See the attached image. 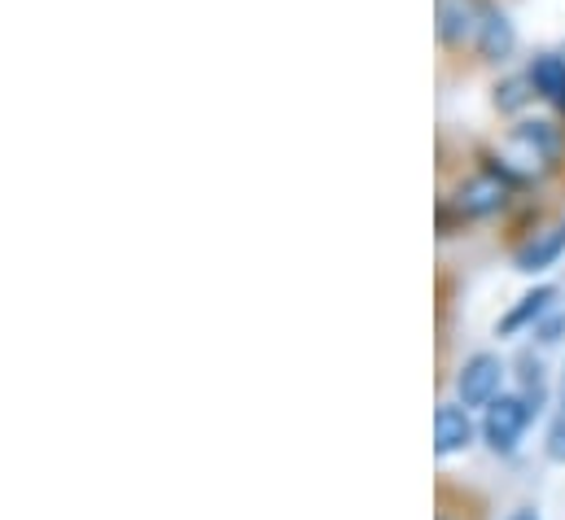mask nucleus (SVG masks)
I'll use <instances>...</instances> for the list:
<instances>
[{
	"label": "nucleus",
	"instance_id": "2",
	"mask_svg": "<svg viewBox=\"0 0 565 520\" xmlns=\"http://www.w3.org/2000/svg\"><path fill=\"white\" fill-rule=\"evenodd\" d=\"M518 193H522V188H518L504 171H495L491 162H482L478 171L460 175V180H456V188L438 202V237L447 241L456 228L500 219V215L513 206V197H518Z\"/></svg>",
	"mask_w": 565,
	"mask_h": 520
},
{
	"label": "nucleus",
	"instance_id": "7",
	"mask_svg": "<svg viewBox=\"0 0 565 520\" xmlns=\"http://www.w3.org/2000/svg\"><path fill=\"white\" fill-rule=\"evenodd\" d=\"M562 259H565V219H553L544 228H531L513 246V271L526 275V280H544Z\"/></svg>",
	"mask_w": 565,
	"mask_h": 520
},
{
	"label": "nucleus",
	"instance_id": "15",
	"mask_svg": "<svg viewBox=\"0 0 565 520\" xmlns=\"http://www.w3.org/2000/svg\"><path fill=\"white\" fill-rule=\"evenodd\" d=\"M504 520H544V517H540V508H535V503H518Z\"/></svg>",
	"mask_w": 565,
	"mask_h": 520
},
{
	"label": "nucleus",
	"instance_id": "16",
	"mask_svg": "<svg viewBox=\"0 0 565 520\" xmlns=\"http://www.w3.org/2000/svg\"><path fill=\"white\" fill-rule=\"evenodd\" d=\"M557 402H565V364H562V377H557Z\"/></svg>",
	"mask_w": 565,
	"mask_h": 520
},
{
	"label": "nucleus",
	"instance_id": "12",
	"mask_svg": "<svg viewBox=\"0 0 565 520\" xmlns=\"http://www.w3.org/2000/svg\"><path fill=\"white\" fill-rule=\"evenodd\" d=\"M535 101H540V97H535L526 71H522V75H509L504 84H495V110H500L504 119H522V115H531Z\"/></svg>",
	"mask_w": 565,
	"mask_h": 520
},
{
	"label": "nucleus",
	"instance_id": "10",
	"mask_svg": "<svg viewBox=\"0 0 565 520\" xmlns=\"http://www.w3.org/2000/svg\"><path fill=\"white\" fill-rule=\"evenodd\" d=\"M513 390L535 407V415L548 411L557 386H553V372H548V364H544V350H535V346L518 350V359H513Z\"/></svg>",
	"mask_w": 565,
	"mask_h": 520
},
{
	"label": "nucleus",
	"instance_id": "13",
	"mask_svg": "<svg viewBox=\"0 0 565 520\" xmlns=\"http://www.w3.org/2000/svg\"><path fill=\"white\" fill-rule=\"evenodd\" d=\"M526 342H531L535 350H544V355H548V350H562L565 346V302L562 306H553V311L535 324V333H531Z\"/></svg>",
	"mask_w": 565,
	"mask_h": 520
},
{
	"label": "nucleus",
	"instance_id": "9",
	"mask_svg": "<svg viewBox=\"0 0 565 520\" xmlns=\"http://www.w3.org/2000/svg\"><path fill=\"white\" fill-rule=\"evenodd\" d=\"M482 0H434V31L443 48H473Z\"/></svg>",
	"mask_w": 565,
	"mask_h": 520
},
{
	"label": "nucleus",
	"instance_id": "14",
	"mask_svg": "<svg viewBox=\"0 0 565 520\" xmlns=\"http://www.w3.org/2000/svg\"><path fill=\"white\" fill-rule=\"evenodd\" d=\"M540 446H544V459H548V464H562L565 468V402H557V411L548 415Z\"/></svg>",
	"mask_w": 565,
	"mask_h": 520
},
{
	"label": "nucleus",
	"instance_id": "8",
	"mask_svg": "<svg viewBox=\"0 0 565 520\" xmlns=\"http://www.w3.org/2000/svg\"><path fill=\"white\" fill-rule=\"evenodd\" d=\"M473 53L487 66H504L518 53V26L509 22V13L491 0H482V18H478V35H473Z\"/></svg>",
	"mask_w": 565,
	"mask_h": 520
},
{
	"label": "nucleus",
	"instance_id": "4",
	"mask_svg": "<svg viewBox=\"0 0 565 520\" xmlns=\"http://www.w3.org/2000/svg\"><path fill=\"white\" fill-rule=\"evenodd\" d=\"M509 386H513V359H504L500 350H473L451 372V398L465 402L469 411L491 407Z\"/></svg>",
	"mask_w": 565,
	"mask_h": 520
},
{
	"label": "nucleus",
	"instance_id": "5",
	"mask_svg": "<svg viewBox=\"0 0 565 520\" xmlns=\"http://www.w3.org/2000/svg\"><path fill=\"white\" fill-rule=\"evenodd\" d=\"M553 306H562V284H553V280H535V284H531L526 293H518V297L509 302V311L495 319V337H500V342L531 337L535 324H540Z\"/></svg>",
	"mask_w": 565,
	"mask_h": 520
},
{
	"label": "nucleus",
	"instance_id": "1",
	"mask_svg": "<svg viewBox=\"0 0 565 520\" xmlns=\"http://www.w3.org/2000/svg\"><path fill=\"white\" fill-rule=\"evenodd\" d=\"M495 171H504L518 188L544 184L548 175H557L565 162V128L557 119H513V128L495 140V149L482 158Z\"/></svg>",
	"mask_w": 565,
	"mask_h": 520
},
{
	"label": "nucleus",
	"instance_id": "6",
	"mask_svg": "<svg viewBox=\"0 0 565 520\" xmlns=\"http://www.w3.org/2000/svg\"><path fill=\"white\" fill-rule=\"evenodd\" d=\"M473 446H482L478 411H469L456 398H443L434 407V455L438 459H456V455H469Z\"/></svg>",
	"mask_w": 565,
	"mask_h": 520
},
{
	"label": "nucleus",
	"instance_id": "11",
	"mask_svg": "<svg viewBox=\"0 0 565 520\" xmlns=\"http://www.w3.org/2000/svg\"><path fill=\"white\" fill-rule=\"evenodd\" d=\"M526 75H531V88L535 97L565 119V53H535L526 62Z\"/></svg>",
	"mask_w": 565,
	"mask_h": 520
},
{
	"label": "nucleus",
	"instance_id": "17",
	"mask_svg": "<svg viewBox=\"0 0 565 520\" xmlns=\"http://www.w3.org/2000/svg\"><path fill=\"white\" fill-rule=\"evenodd\" d=\"M438 520H456V517H447V512H443V517H438Z\"/></svg>",
	"mask_w": 565,
	"mask_h": 520
},
{
	"label": "nucleus",
	"instance_id": "3",
	"mask_svg": "<svg viewBox=\"0 0 565 520\" xmlns=\"http://www.w3.org/2000/svg\"><path fill=\"white\" fill-rule=\"evenodd\" d=\"M535 420H540V415H535V407L509 386V390L500 393L491 407H482V411H478L482 451H487L491 459H513V455H522V446H526V437H531Z\"/></svg>",
	"mask_w": 565,
	"mask_h": 520
}]
</instances>
